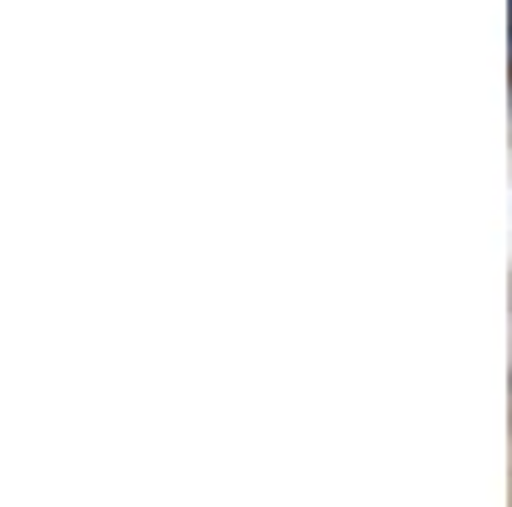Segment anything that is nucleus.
I'll list each match as a JSON object with an SVG mask.
<instances>
[{
    "label": "nucleus",
    "instance_id": "1",
    "mask_svg": "<svg viewBox=\"0 0 512 507\" xmlns=\"http://www.w3.org/2000/svg\"><path fill=\"white\" fill-rule=\"evenodd\" d=\"M507 57H512V31H507Z\"/></svg>",
    "mask_w": 512,
    "mask_h": 507
}]
</instances>
